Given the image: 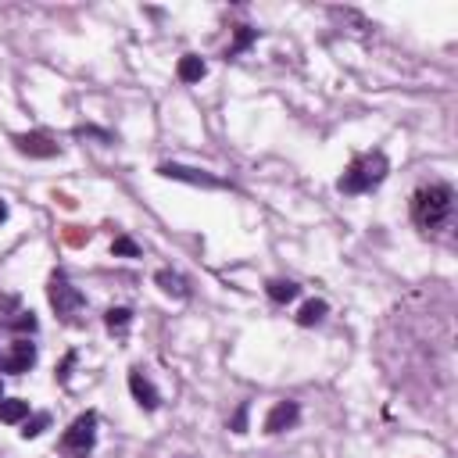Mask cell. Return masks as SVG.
<instances>
[{
	"instance_id": "5b68a950",
	"label": "cell",
	"mask_w": 458,
	"mask_h": 458,
	"mask_svg": "<svg viewBox=\"0 0 458 458\" xmlns=\"http://www.w3.org/2000/svg\"><path fill=\"white\" fill-rule=\"evenodd\" d=\"M158 176H165V179H179V183H190V187H208V190L226 187L222 179H215V176L200 172V169H190V165H176V161L158 165Z\"/></svg>"
},
{
	"instance_id": "ba28073f",
	"label": "cell",
	"mask_w": 458,
	"mask_h": 458,
	"mask_svg": "<svg viewBox=\"0 0 458 458\" xmlns=\"http://www.w3.org/2000/svg\"><path fill=\"white\" fill-rule=\"evenodd\" d=\"M36 365V344H29L25 337L22 340H14L11 344V351H8V358H4V373H14V376H22V373H29Z\"/></svg>"
},
{
	"instance_id": "ffe728a7",
	"label": "cell",
	"mask_w": 458,
	"mask_h": 458,
	"mask_svg": "<svg viewBox=\"0 0 458 458\" xmlns=\"http://www.w3.org/2000/svg\"><path fill=\"white\" fill-rule=\"evenodd\" d=\"M247 415H251V401H240L236 415L229 419V430H233V433H247Z\"/></svg>"
},
{
	"instance_id": "8fae6325",
	"label": "cell",
	"mask_w": 458,
	"mask_h": 458,
	"mask_svg": "<svg viewBox=\"0 0 458 458\" xmlns=\"http://www.w3.org/2000/svg\"><path fill=\"white\" fill-rule=\"evenodd\" d=\"M154 283L165 290V294H172V298H190V287H187V280H183V276H176V272H169V269L154 272Z\"/></svg>"
},
{
	"instance_id": "9c48e42d",
	"label": "cell",
	"mask_w": 458,
	"mask_h": 458,
	"mask_svg": "<svg viewBox=\"0 0 458 458\" xmlns=\"http://www.w3.org/2000/svg\"><path fill=\"white\" fill-rule=\"evenodd\" d=\"M129 391H133V397H136V405L143 408V412H154L158 405H161V394L154 391V383L143 376L140 369H129Z\"/></svg>"
},
{
	"instance_id": "8992f818",
	"label": "cell",
	"mask_w": 458,
	"mask_h": 458,
	"mask_svg": "<svg viewBox=\"0 0 458 458\" xmlns=\"http://www.w3.org/2000/svg\"><path fill=\"white\" fill-rule=\"evenodd\" d=\"M298 419H301V408H298V401H276L272 405V412L265 415V433H283L290 426H298Z\"/></svg>"
},
{
	"instance_id": "cb8c5ba5",
	"label": "cell",
	"mask_w": 458,
	"mask_h": 458,
	"mask_svg": "<svg viewBox=\"0 0 458 458\" xmlns=\"http://www.w3.org/2000/svg\"><path fill=\"white\" fill-rule=\"evenodd\" d=\"M4 218H8V205H4V200H0V222H4Z\"/></svg>"
},
{
	"instance_id": "7c38bea8",
	"label": "cell",
	"mask_w": 458,
	"mask_h": 458,
	"mask_svg": "<svg viewBox=\"0 0 458 458\" xmlns=\"http://www.w3.org/2000/svg\"><path fill=\"white\" fill-rule=\"evenodd\" d=\"M29 415V401H22V397H4L0 401V423H22V419Z\"/></svg>"
},
{
	"instance_id": "7402d4cb",
	"label": "cell",
	"mask_w": 458,
	"mask_h": 458,
	"mask_svg": "<svg viewBox=\"0 0 458 458\" xmlns=\"http://www.w3.org/2000/svg\"><path fill=\"white\" fill-rule=\"evenodd\" d=\"M65 240H68L72 247H83V244H86V233H83L79 226H68V229H65Z\"/></svg>"
},
{
	"instance_id": "d4e9b609",
	"label": "cell",
	"mask_w": 458,
	"mask_h": 458,
	"mask_svg": "<svg viewBox=\"0 0 458 458\" xmlns=\"http://www.w3.org/2000/svg\"><path fill=\"white\" fill-rule=\"evenodd\" d=\"M0 401H4V383H0Z\"/></svg>"
},
{
	"instance_id": "277c9868",
	"label": "cell",
	"mask_w": 458,
	"mask_h": 458,
	"mask_svg": "<svg viewBox=\"0 0 458 458\" xmlns=\"http://www.w3.org/2000/svg\"><path fill=\"white\" fill-rule=\"evenodd\" d=\"M47 298H50V308L58 311V315H76V311L86 304V298H83V290H76L65 276H54L50 280V287H47Z\"/></svg>"
},
{
	"instance_id": "d6986e66",
	"label": "cell",
	"mask_w": 458,
	"mask_h": 458,
	"mask_svg": "<svg viewBox=\"0 0 458 458\" xmlns=\"http://www.w3.org/2000/svg\"><path fill=\"white\" fill-rule=\"evenodd\" d=\"M112 254L115 258H140V247L129 240V236H118V240L112 244Z\"/></svg>"
},
{
	"instance_id": "7a4b0ae2",
	"label": "cell",
	"mask_w": 458,
	"mask_h": 458,
	"mask_svg": "<svg viewBox=\"0 0 458 458\" xmlns=\"http://www.w3.org/2000/svg\"><path fill=\"white\" fill-rule=\"evenodd\" d=\"M391 172V161L383 151H369V154H355L351 165L344 169V176L337 179L340 194H369L373 187H379Z\"/></svg>"
},
{
	"instance_id": "4fadbf2b",
	"label": "cell",
	"mask_w": 458,
	"mask_h": 458,
	"mask_svg": "<svg viewBox=\"0 0 458 458\" xmlns=\"http://www.w3.org/2000/svg\"><path fill=\"white\" fill-rule=\"evenodd\" d=\"M265 294H269V301L287 304V301H294V298L301 294V287H298V283H290V280H272V283L265 287Z\"/></svg>"
},
{
	"instance_id": "603a6c76",
	"label": "cell",
	"mask_w": 458,
	"mask_h": 458,
	"mask_svg": "<svg viewBox=\"0 0 458 458\" xmlns=\"http://www.w3.org/2000/svg\"><path fill=\"white\" fill-rule=\"evenodd\" d=\"M54 200H61V208H76V200H72L68 194H54Z\"/></svg>"
},
{
	"instance_id": "e0dca14e",
	"label": "cell",
	"mask_w": 458,
	"mask_h": 458,
	"mask_svg": "<svg viewBox=\"0 0 458 458\" xmlns=\"http://www.w3.org/2000/svg\"><path fill=\"white\" fill-rule=\"evenodd\" d=\"M4 326L14 329V333H32V329H36V315H32V311H14Z\"/></svg>"
},
{
	"instance_id": "52a82bcc",
	"label": "cell",
	"mask_w": 458,
	"mask_h": 458,
	"mask_svg": "<svg viewBox=\"0 0 458 458\" xmlns=\"http://www.w3.org/2000/svg\"><path fill=\"white\" fill-rule=\"evenodd\" d=\"M14 147L22 151V154H29V158H58L61 154L58 143H54L50 136H43V133H22V136H14Z\"/></svg>"
},
{
	"instance_id": "44dd1931",
	"label": "cell",
	"mask_w": 458,
	"mask_h": 458,
	"mask_svg": "<svg viewBox=\"0 0 458 458\" xmlns=\"http://www.w3.org/2000/svg\"><path fill=\"white\" fill-rule=\"evenodd\" d=\"M72 365H76V351H68V355H65V362L58 365V383H61V387H65L68 376H72Z\"/></svg>"
},
{
	"instance_id": "9a60e30c",
	"label": "cell",
	"mask_w": 458,
	"mask_h": 458,
	"mask_svg": "<svg viewBox=\"0 0 458 458\" xmlns=\"http://www.w3.org/2000/svg\"><path fill=\"white\" fill-rule=\"evenodd\" d=\"M104 322H107V329H112V333H125V329H129V322H133V311H129V308H107Z\"/></svg>"
},
{
	"instance_id": "2e32d148",
	"label": "cell",
	"mask_w": 458,
	"mask_h": 458,
	"mask_svg": "<svg viewBox=\"0 0 458 458\" xmlns=\"http://www.w3.org/2000/svg\"><path fill=\"white\" fill-rule=\"evenodd\" d=\"M254 40H258V29H251V25H236V43L229 47V58H236L240 50H247Z\"/></svg>"
},
{
	"instance_id": "3957f363",
	"label": "cell",
	"mask_w": 458,
	"mask_h": 458,
	"mask_svg": "<svg viewBox=\"0 0 458 458\" xmlns=\"http://www.w3.org/2000/svg\"><path fill=\"white\" fill-rule=\"evenodd\" d=\"M94 441H97V415H94V412H83V415L76 419V423H72V426L65 430L61 448H65L68 455L86 458V451L94 448Z\"/></svg>"
},
{
	"instance_id": "5bb4252c",
	"label": "cell",
	"mask_w": 458,
	"mask_h": 458,
	"mask_svg": "<svg viewBox=\"0 0 458 458\" xmlns=\"http://www.w3.org/2000/svg\"><path fill=\"white\" fill-rule=\"evenodd\" d=\"M326 319V301H304V308L298 311V326H315Z\"/></svg>"
},
{
	"instance_id": "ac0fdd59",
	"label": "cell",
	"mask_w": 458,
	"mask_h": 458,
	"mask_svg": "<svg viewBox=\"0 0 458 458\" xmlns=\"http://www.w3.org/2000/svg\"><path fill=\"white\" fill-rule=\"evenodd\" d=\"M47 426H50V415H47V412H40V415H32L29 423H25L22 437H25V441H32V437H40V433H43Z\"/></svg>"
},
{
	"instance_id": "6da1fadb",
	"label": "cell",
	"mask_w": 458,
	"mask_h": 458,
	"mask_svg": "<svg viewBox=\"0 0 458 458\" xmlns=\"http://www.w3.org/2000/svg\"><path fill=\"white\" fill-rule=\"evenodd\" d=\"M455 211V190L448 183H430V187H419L412 194V222L423 229V233H433L441 229Z\"/></svg>"
},
{
	"instance_id": "30bf717a",
	"label": "cell",
	"mask_w": 458,
	"mask_h": 458,
	"mask_svg": "<svg viewBox=\"0 0 458 458\" xmlns=\"http://www.w3.org/2000/svg\"><path fill=\"white\" fill-rule=\"evenodd\" d=\"M176 76H179V83H200L208 76V65H205V58H197V54H183Z\"/></svg>"
}]
</instances>
